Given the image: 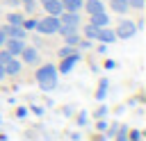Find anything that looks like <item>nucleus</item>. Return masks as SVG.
<instances>
[{"instance_id":"4c0bfd02","label":"nucleus","mask_w":146,"mask_h":141,"mask_svg":"<svg viewBox=\"0 0 146 141\" xmlns=\"http://www.w3.org/2000/svg\"><path fill=\"white\" fill-rule=\"evenodd\" d=\"M7 2H9V5H18V0H7Z\"/></svg>"},{"instance_id":"7c9ffc66","label":"nucleus","mask_w":146,"mask_h":141,"mask_svg":"<svg viewBox=\"0 0 146 141\" xmlns=\"http://www.w3.org/2000/svg\"><path fill=\"white\" fill-rule=\"evenodd\" d=\"M27 116V107H18L16 109V118H25Z\"/></svg>"},{"instance_id":"7ed1b4c3","label":"nucleus","mask_w":146,"mask_h":141,"mask_svg":"<svg viewBox=\"0 0 146 141\" xmlns=\"http://www.w3.org/2000/svg\"><path fill=\"white\" fill-rule=\"evenodd\" d=\"M57 18H59V25H64L68 30H78L80 27V14L78 11H62Z\"/></svg>"},{"instance_id":"c85d7f7f","label":"nucleus","mask_w":146,"mask_h":141,"mask_svg":"<svg viewBox=\"0 0 146 141\" xmlns=\"http://www.w3.org/2000/svg\"><path fill=\"white\" fill-rule=\"evenodd\" d=\"M128 7H135V9H144V0H125Z\"/></svg>"},{"instance_id":"72a5a7b5","label":"nucleus","mask_w":146,"mask_h":141,"mask_svg":"<svg viewBox=\"0 0 146 141\" xmlns=\"http://www.w3.org/2000/svg\"><path fill=\"white\" fill-rule=\"evenodd\" d=\"M96 50H98V52H100V55H105V52H107V43H100V45H98V48H96Z\"/></svg>"},{"instance_id":"bb28decb","label":"nucleus","mask_w":146,"mask_h":141,"mask_svg":"<svg viewBox=\"0 0 146 141\" xmlns=\"http://www.w3.org/2000/svg\"><path fill=\"white\" fill-rule=\"evenodd\" d=\"M9 59H11V55H9V52H7V50H5V48H0V64H2V66H5V64H7V61H9Z\"/></svg>"},{"instance_id":"473e14b6","label":"nucleus","mask_w":146,"mask_h":141,"mask_svg":"<svg viewBox=\"0 0 146 141\" xmlns=\"http://www.w3.org/2000/svg\"><path fill=\"white\" fill-rule=\"evenodd\" d=\"M105 68H107V70L116 68V61H114V59H107V61H105Z\"/></svg>"},{"instance_id":"ea45409f","label":"nucleus","mask_w":146,"mask_h":141,"mask_svg":"<svg viewBox=\"0 0 146 141\" xmlns=\"http://www.w3.org/2000/svg\"><path fill=\"white\" fill-rule=\"evenodd\" d=\"M18 2H25V0H18Z\"/></svg>"},{"instance_id":"39448f33","label":"nucleus","mask_w":146,"mask_h":141,"mask_svg":"<svg viewBox=\"0 0 146 141\" xmlns=\"http://www.w3.org/2000/svg\"><path fill=\"white\" fill-rule=\"evenodd\" d=\"M78 61H80V52H78V50H75L73 55H68V57H62V64L57 66V73H64V75H66V73H71V70H73V66H75Z\"/></svg>"},{"instance_id":"cd10ccee","label":"nucleus","mask_w":146,"mask_h":141,"mask_svg":"<svg viewBox=\"0 0 146 141\" xmlns=\"http://www.w3.org/2000/svg\"><path fill=\"white\" fill-rule=\"evenodd\" d=\"M34 23H36V18H23V30H34Z\"/></svg>"},{"instance_id":"9d476101","label":"nucleus","mask_w":146,"mask_h":141,"mask_svg":"<svg viewBox=\"0 0 146 141\" xmlns=\"http://www.w3.org/2000/svg\"><path fill=\"white\" fill-rule=\"evenodd\" d=\"M23 70V61L18 57H11L7 64H5V75H18Z\"/></svg>"},{"instance_id":"f03ea898","label":"nucleus","mask_w":146,"mask_h":141,"mask_svg":"<svg viewBox=\"0 0 146 141\" xmlns=\"http://www.w3.org/2000/svg\"><path fill=\"white\" fill-rule=\"evenodd\" d=\"M34 30H36L39 34H57V30H59V18H57V16H43V18H39V20L34 23Z\"/></svg>"},{"instance_id":"20e7f679","label":"nucleus","mask_w":146,"mask_h":141,"mask_svg":"<svg viewBox=\"0 0 146 141\" xmlns=\"http://www.w3.org/2000/svg\"><path fill=\"white\" fill-rule=\"evenodd\" d=\"M114 34H116V39H132L137 34V25L132 20H121L119 27L114 30Z\"/></svg>"},{"instance_id":"b1692460","label":"nucleus","mask_w":146,"mask_h":141,"mask_svg":"<svg viewBox=\"0 0 146 141\" xmlns=\"http://www.w3.org/2000/svg\"><path fill=\"white\" fill-rule=\"evenodd\" d=\"M75 123H78L80 127H82V125H87V123H89V114H87V111H80V114H78V121H75Z\"/></svg>"},{"instance_id":"f8f14e48","label":"nucleus","mask_w":146,"mask_h":141,"mask_svg":"<svg viewBox=\"0 0 146 141\" xmlns=\"http://www.w3.org/2000/svg\"><path fill=\"white\" fill-rule=\"evenodd\" d=\"M89 23L96 25V27H107V25H110V16H107L105 11H98V14H91V16H89Z\"/></svg>"},{"instance_id":"ddd939ff","label":"nucleus","mask_w":146,"mask_h":141,"mask_svg":"<svg viewBox=\"0 0 146 141\" xmlns=\"http://www.w3.org/2000/svg\"><path fill=\"white\" fill-rule=\"evenodd\" d=\"M82 7L87 9V14H89V16H91V14H98V11H105L103 0H84V2H82Z\"/></svg>"},{"instance_id":"c756f323","label":"nucleus","mask_w":146,"mask_h":141,"mask_svg":"<svg viewBox=\"0 0 146 141\" xmlns=\"http://www.w3.org/2000/svg\"><path fill=\"white\" fill-rule=\"evenodd\" d=\"M27 111H32L34 116H41V114H43V107H36V105H32V107H30Z\"/></svg>"},{"instance_id":"9b49d317","label":"nucleus","mask_w":146,"mask_h":141,"mask_svg":"<svg viewBox=\"0 0 146 141\" xmlns=\"http://www.w3.org/2000/svg\"><path fill=\"white\" fill-rule=\"evenodd\" d=\"M41 5H43V9L48 11V16H59V14L64 11V7H62L59 0H46V2H41Z\"/></svg>"},{"instance_id":"a878e982","label":"nucleus","mask_w":146,"mask_h":141,"mask_svg":"<svg viewBox=\"0 0 146 141\" xmlns=\"http://www.w3.org/2000/svg\"><path fill=\"white\" fill-rule=\"evenodd\" d=\"M107 125H110V121H105V118H98V123H96V130H98V132H105V130H107Z\"/></svg>"},{"instance_id":"e433bc0d","label":"nucleus","mask_w":146,"mask_h":141,"mask_svg":"<svg viewBox=\"0 0 146 141\" xmlns=\"http://www.w3.org/2000/svg\"><path fill=\"white\" fill-rule=\"evenodd\" d=\"M2 77H7V75H5V66L0 64V80H2Z\"/></svg>"},{"instance_id":"aec40b11","label":"nucleus","mask_w":146,"mask_h":141,"mask_svg":"<svg viewBox=\"0 0 146 141\" xmlns=\"http://www.w3.org/2000/svg\"><path fill=\"white\" fill-rule=\"evenodd\" d=\"M114 141H130L128 139V125H119V132H116Z\"/></svg>"},{"instance_id":"2eb2a0df","label":"nucleus","mask_w":146,"mask_h":141,"mask_svg":"<svg viewBox=\"0 0 146 141\" xmlns=\"http://www.w3.org/2000/svg\"><path fill=\"white\" fill-rule=\"evenodd\" d=\"M59 2H62L64 11H80V9H82V2H84V0H59Z\"/></svg>"},{"instance_id":"423d86ee","label":"nucleus","mask_w":146,"mask_h":141,"mask_svg":"<svg viewBox=\"0 0 146 141\" xmlns=\"http://www.w3.org/2000/svg\"><path fill=\"white\" fill-rule=\"evenodd\" d=\"M5 34H7V39H25L27 36V30H23V25H2L0 27Z\"/></svg>"},{"instance_id":"f704fd0d","label":"nucleus","mask_w":146,"mask_h":141,"mask_svg":"<svg viewBox=\"0 0 146 141\" xmlns=\"http://www.w3.org/2000/svg\"><path fill=\"white\" fill-rule=\"evenodd\" d=\"M5 41H7V34H5V32H2V30H0V48H2V45H5Z\"/></svg>"},{"instance_id":"412c9836","label":"nucleus","mask_w":146,"mask_h":141,"mask_svg":"<svg viewBox=\"0 0 146 141\" xmlns=\"http://www.w3.org/2000/svg\"><path fill=\"white\" fill-rule=\"evenodd\" d=\"M75 50H78V48H73V45H64V48H59V50H57V55H59V59H62V57H68V55H73Z\"/></svg>"},{"instance_id":"f3484780","label":"nucleus","mask_w":146,"mask_h":141,"mask_svg":"<svg viewBox=\"0 0 146 141\" xmlns=\"http://www.w3.org/2000/svg\"><path fill=\"white\" fill-rule=\"evenodd\" d=\"M64 41H66V45H73V48H78V43H80V34H78V30H75V32H68V34H64Z\"/></svg>"},{"instance_id":"4468645a","label":"nucleus","mask_w":146,"mask_h":141,"mask_svg":"<svg viewBox=\"0 0 146 141\" xmlns=\"http://www.w3.org/2000/svg\"><path fill=\"white\" fill-rule=\"evenodd\" d=\"M107 89H110V80H107V77H103V80L98 82V89H96V100H98V102H103V100H105Z\"/></svg>"},{"instance_id":"0eeeda50","label":"nucleus","mask_w":146,"mask_h":141,"mask_svg":"<svg viewBox=\"0 0 146 141\" xmlns=\"http://www.w3.org/2000/svg\"><path fill=\"white\" fill-rule=\"evenodd\" d=\"M2 48H5L11 57H18V55H21V50L25 48V39H7Z\"/></svg>"},{"instance_id":"6e6552de","label":"nucleus","mask_w":146,"mask_h":141,"mask_svg":"<svg viewBox=\"0 0 146 141\" xmlns=\"http://www.w3.org/2000/svg\"><path fill=\"white\" fill-rule=\"evenodd\" d=\"M96 41H100V43H114L116 41V34H114V30H110V25L107 27H98Z\"/></svg>"},{"instance_id":"a211bd4d","label":"nucleus","mask_w":146,"mask_h":141,"mask_svg":"<svg viewBox=\"0 0 146 141\" xmlns=\"http://www.w3.org/2000/svg\"><path fill=\"white\" fill-rule=\"evenodd\" d=\"M7 23L9 25H23V14H16V11L7 14Z\"/></svg>"},{"instance_id":"2f4dec72","label":"nucleus","mask_w":146,"mask_h":141,"mask_svg":"<svg viewBox=\"0 0 146 141\" xmlns=\"http://www.w3.org/2000/svg\"><path fill=\"white\" fill-rule=\"evenodd\" d=\"M23 5H25V11H34V7H36V2H34V0H25Z\"/></svg>"},{"instance_id":"58836bf2","label":"nucleus","mask_w":146,"mask_h":141,"mask_svg":"<svg viewBox=\"0 0 146 141\" xmlns=\"http://www.w3.org/2000/svg\"><path fill=\"white\" fill-rule=\"evenodd\" d=\"M0 123H2V114H0Z\"/></svg>"},{"instance_id":"393cba45","label":"nucleus","mask_w":146,"mask_h":141,"mask_svg":"<svg viewBox=\"0 0 146 141\" xmlns=\"http://www.w3.org/2000/svg\"><path fill=\"white\" fill-rule=\"evenodd\" d=\"M94 116H96V118H105V116H107V107H105V105H100V107L94 111Z\"/></svg>"},{"instance_id":"c9c22d12","label":"nucleus","mask_w":146,"mask_h":141,"mask_svg":"<svg viewBox=\"0 0 146 141\" xmlns=\"http://www.w3.org/2000/svg\"><path fill=\"white\" fill-rule=\"evenodd\" d=\"M94 141H107V136H103V134H98V136H96Z\"/></svg>"},{"instance_id":"dca6fc26","label":"nucleus","mask_w":146,"mask_h":141,"mask_svg":"<svg viewBox=\"0 0 146 141\" xmlns=\"http://www.w3.org/2000/svg\"><path fill=\"white\" fill-rule=\"evenodd\" d=\"M110 9H112V11H116V14H125L130 7H128V2H125V0H110Z\"/></svg>"},{"instance_id":"5701e85b","label":"nucleus","mask_w":146,"mask_h":141,"mask_svg":"<svg viewBox=\"0 0 146 141\" xmlns=\"http://www.w3.org/2000/svg\"><path fill=\"white\" fill-rule=\"evenodd\" d=\"M141 136H144L141 130H128V139L130 141H141Z\"/></svg>"},{"instance_id":"f257e3e1","label":"nucleus","mask_w":146,"mask_h":141,"mask_svg":"<svg viewBox=\"0 0 146 141\" xmlns=\"http://www.w3.org/2000/svg\"><path fill=\"white\" fill-rule=\"evenodd\" d=\"M57 77H59V73H57V66H55V64H43V66L36 68V82H39V89L46 91V93L57 89Z\"/></svg>"},{"instance_id":"1a4fd4ad","label":"nucleus","mask_w":146,"mask_h":141,"mask_svg":"<svg viewBox=\"0 0 146 141\" xmlns=\"http://www.w3.org/2000/svg\"><path fill=\"white\" fill-rule=\"evenodd\" d=\"M18 57H21V61H23V64H36V61H39V50H36V48H27V45H25V48L21 50V55H18Z\"/></svg>"},{"instance_id":"6ab92c4d","label":"nucleus","mask_w":146,"mask_h":141,"mask_svg":"<svg viewBox=\"0 0 146 141\" xmlns=\"http://www.w3.org/2000/svg\"><path fill=\"white\" fill-rule=\"evenodd\" d=\"M96 32H98V27H96V25H91V23H87V25H84V36H87L89 41H94V39H96Z\"/></svg>"},{"instance_id":"4be33fe9","label":"nucleus","mask_w":146,"mask_h":141,"mask_svg":"<svg viewBox=\"0 0 146 141\" xmlns=\"http://www.w3.org/2000/svg\"><path fill=\"white\" fill-rule=\"evenodd\" d=\"M105 132H107V139H114V136H116V132H119V123H116V121H114V123H110Z\"/></svg>"}]
</instances>
